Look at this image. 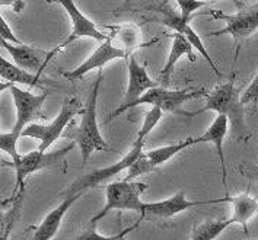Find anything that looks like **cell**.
<instances>
[{"label": "cell", "instance_id": "10", "mask_svg": "<svg viewBox=\"0 0 258 240\" xmlns=\"http://www.w3.org/2000/svg\"><path fill=\"white\" fill-rule=\"evenodd\" d=\"M57 3L68 12L69 18H70V22H72V31H70V35H69L66 40L63 41L57 48H54L51 53H48L50 54V60L58 51L64 50L72 42L81 40V38H92V40L98 41V42L107 41L108 37L105 34H102L91 19H88L85 15L82 14L75 2H72V0H61V2H57Z\"/></svg>", "mask_w": 258, "mask_h": 240}, {"label": "cell", "instance_id": "24", "mask_svg": "<svg viewBox=\"0 0 258 240\" xmlns=\"http://www.w3.org/2000/svg\"><path fill=\"white\" fill-rule=\"evenodd\" d=\"M19 137L21 135L12 133V131L11 133L0 134V150L8 153L12 157L14 166L15 163H18L19 159H21V154L18 151V140H19Z\"/></svg>", "mask_w": 258, "mask_h": 240}, {"label": "cell", "instance_id": "20", "mask_svg": "<svg viewBox=\"0 0 258 240\" xmlns=\"http://www.w3.org/2000/svg\"><path fill=\"white\" fill-rule=\"evenodd\" d=\"M192 47L188 41L185 40L182 35L179 34H174L172 37V45H171V51H169V55H168V61L166 64L163 66L162 71H161V76H159V82L162 86L161 88H165L168 89V85H169V80H171V76L174 73V68L177 66L178 60L182 57V55H188L191 61L196 60L194 54H192Z\"/></svg>", "mask_w": 258, "mask_h": 240}, {"label": "cell", "instance_id": "7", "mask_svg": "<svg viewBox=\"0 0 258 240\" xmlns=\"http://www.w3.org/2000/svg\"><path fill=\"white\" fill-rule=\"evenodd\" d=\"M9 89H11L15 108H16V121H15L12 133L21 135V133L29 124H34L38 120H47L45 112H44V105H45V99L48 98V95H51V91L42 92L41 95H34L29 91H24L15 85H11Z\"/></svg>", "mask_w": 258, "mask_h": 240}, {"label": "cell", "instance_id": "11", "mask_svg": "<svg viewBox=\"0 0 258 240\" xmlns=\"http://www.w3.org/2000/svg\"><path fill=\"white\" fill-rule=\"evenodd\" d=\"M194 144V138H187L184 141H179L177 144H169V146L159 147L155 150H150L146 153H142L137 160L133 163V166L127 171L125 181H135L137 176L153 172L156 168H159L161 165L166 163L168 160H171L174 156H177L178 153L184 151L185 148H188Z\"/></svg>", "mask_w": 258, "mask_h": 240}, {"label": "cell", "instance_id": "4", "mask_svg": "<svg viewBox=\"0 0 258 240\" xmlns=\"http://www.w3.org/2000/svg\"><path fill=\"white\" fill-rule=\"evenodd\" d=\"M83 105L78 98H66L63 102V108L60 114L51 121L48 125H41V124H29L27 128L21 133V137H31L40 140V151H47L48 147L53 146L55 140L63 134L72 120L78 115L83 114Z\"/></svg>", "mask_w": 258, "mask_h": 240}, {"label": "cell", "instance_id": "26", "mask_svg": "<svg viewBox=\"0 0 258 240\" xmlns=\"http://www.w3.org/2000/svg\"><path fill=\"white\" fill-rule=\"evenodd\" d=\"M178 8H179V12H181V16L184 19H191L194 12L200 8L206 6L207 3L206 2H194V0H178L177 2Z\"/></svg>", "mask_w": 258, "mask_h": 240}, {"label": "cell", "instance_id": "15", "mask_svg": "<svg viewBox=\"0 0 258 240\" xmlns=\"http://www.w3.org/2000/svg\"><path fill=\"white\" fill-rule=\"evenodd\" d=\"M0 45L9 53V55L14 58V63L22 70H27L32 74L41 76L42 70L50 61V54L45 51H41L37 48L28 47L25 44L15 45L6 41H0Z\"/></svg>", "mask_w": 258, "mask_h": 240}, {"label": "cell", "instance_id": "13", "mask_svg": "<svg viewBox=\"0 0 258 240\" xmlns=\"http://www.w3.org/2000/svg\"><path fill=\"white\" fill-rule=\"evenodd\" d=\"M159 11H161V14L165 16L162 24H165L166 27L172 28V29L175 31V34L182 35L185 40L188 41L191 44V47L196 48V50L200 53V55H203V58L212 66L213 71L218 74V77H220L222 74H220V71H219L218 66L215 64V61H213V58L210 57V54L207 53V50H206V47H204L203 41L200 38V35L190 27L191 19H184L181 15L175 14V11H174L171 6H168V5H162V8H161Z\"/></svg>", "mask_w": 258, "mask_h": 240}, {"label": "cell", "instance_id": "21", "mask_svg": "<svg viewBox=\"0 0 258 240\" xmlns=\"http://www.w3.org/2000/svg\"><path fill=\"white\" fill-rule=\"evenodd\" d=\"M223 201H229L232 204V220L238 224L244 227L245 233H246V224L248 221L254 217V214L258 213V200L254 197H251L248 192H242L239 195L235 197H226V198H220L218 202Z\"/></svg>", "mask_w": 258, "mask_h": 240}, {"label": "cell", "instance_id": "30", "mask_svg": "<svg viewBox=\"0 0 258 240\" xmlns=\"http://www.w3.org/2000/svg\"><path fill=\"white\" fill-rule=\"evenodd\" d=\"M239 172L244 175L245 178L254 181L258 184V166H254V165H248V163H244L239 166Z\"/></svg>", "mask_w": 258, "mask_h": 240}, {"label": "cell", "instance_id": "23", "mask_svg": "<svg viewBox=\"0 0 258 240\" xmlns=\"http://www.w3.org/2000/svg\"><path fill=\"white\" fill-rule=\"evenodd\" d=\"M162 115H163V111L161 109V108H156V107L150 108V111L146 114V117H145L143 125H142L140 131H139V134H137L136 140H142V141H145V140H146V137L152 133V130L158 125V122L161 121Z\"/></svg>", "mask_w": 258, "mask_h": 240}, {"label": "cell", "instance_id": "9", "mask_svg": "<svg viewBox=\"0 0 258 240\" xmlns=\"http://www.w3.org/2000/svg\"><path fill=\"white\" fill-rule=\"evenodd\" d=\"M206 91L200 89V91H169L161 86H156L153 89L148 91L142 98H139L135 104L128 105L125 108L139 107V105H152V107L161 108L162 111H169V112H181L179 108L182 107L187 101L191 99H199V98H207Z\"/></svg>", "mask_w": 258, "mask_h": 240}, {"label": "cell", "instance_id": "14", "mask_svg": "<svg viewBox=\"0 0 258 240\" xmlns=\"http://www.w3.org/2000/svg\"><path fill=\"white\" fill-rule=\"evenodd\" d=\"M124 57H125V51L118 47H114L111 42V38L108 37L107 41L101 42V45L82 63L81 66H78L75 70L64 71L63 76L69 80H78L83 77L86 73L96 70V68L101 70L102 67L107 66L109 61L117 60V58H124Z\"/></svg>", "mask_w": 258, "mask_h": 240}, {"label": "cell", "instance_id": "6", "mask_svg": "<svg viewBox=\"0 0 258 240\" xmlns=\"http://www.w3.org/2000/svg\"><path fill=\"white\" fill-rule=\"evenodd\" d=\"M75 147V143L63 147L60 150L54 151H31L27 154H21V159L18 163H15L14 169L16 174V191L14 192V197H22L24 187H25V181L29 175L35 174L38 171L47 169V168H53L57 166L58 163H61L64 156L69 151H72Z\"/></svg>", "mask_w": 258, "mask_h": 240}, {"label": "cell", "instance_id": "3", "mask_svg": "<svg viewBox=\"0 0 258 240\" xmlns=\"http://www.w3.org/2000/svg\"><path fill=\"white\" fill-rule=\"evenodd\" d=\"M149 185L137 181H117L111 182L105 187V205L99 213L94 215L89 221L91 227H94L104 218L109 211H136L142 215L145 214V202L142 201V195L148 191Z\"/></svg>", "mask_w": 258, "mask_h": 240}, {"label": "cell", "instance_id": "2", "mask_svg": "<svg viewBox=\"0 0 258 240\" xmlns=\"http://www.w3.org/2000/svg\"><path fill=\"white\" fill-rule=\"evenodd\" d=\"M101 82H102V70H99L95 83L92 85L86 107L82 114L81 125L75 134V140H76V144L81 148L83 163L88 162L94 151H109L111 150L99 131V125H98V120H96V105H98Z\"/></svg>", "mask_w": 258, "mask_h": 240}, {"label": "cell", "instance_id": "25", "mask_svg": "<svg viewBox=\"0 0 258 240\" xmlns=\"http://www.w3.org/2000/svg\"><path fill=\"white\" fill-rule=\"evenodd\" d=\"M18 210H19V205H16V208L9 213H3L0 210V240H6V237L9 236V231L15 223V214L18 213Z\"/></svg>", "mask_w": 258, "mask_h": 240}, {"label": "cell", "instance_id": "32", "mask_svg": "<svg viewBox=\"0 0 258 240\" xmlns=\"http://www.w3.org/2000/svg\"><path fill=\"white\" fill-rule=\"evenodd\" d=\"M5 168H14V162L0 157V169H5Z\"/></svg>", "mask_w": 258, "mask_h": 240}, {"label": "cell", "instance_id": "8", "mask_svg": "<svg viewBox=\"0 0 258 240\" xmlns=\"http://www.w3.org/2000/svg\"><path fill=\"white\" fill-rule=\"evenodd\" d=\"M143 146H145V141L136 140L133 147H132V150L120 162H117V163H114L111 166H107V168L98 169V171L92 172V174L85 175V176L79 178L76 182H73L69 187L68 195L83 194L88 189H92V188L99 187L101 184H105L107 181L112 179L114 176L120 175L124 171H128L133 166V163L137 160V157L143 153Z\"/></svg>", "mask_w": 258, "mask_h": 240}, {"label": "cell", "instance_id": "12", "mask_svg": "<svg viewBox=\"0 0 258 240\" xmlns=\"http://www.w3.org/2000/svg\"><path fill=\"white\" fill-rule=\"evenodd\" d=\"M156 86H158V83L150 79L146 68L142 64H139L136 57L132 55L130 61H128V85H127V91L124 95V104L109 115V118L105 121V124H108L114 118H117L120 114L125 111V108L128 105L135 104L139 98H142L148 91L156 88Z\"/></svg>", "mask_w": 258, "mask_h": 240}, {"label": "cell", "instance_id": "19", "mask_svg": "<svg viewBox=\"0 0 258 240\" xmlns=\"http://www.w3.org/2000/svg\"><path fill=\"white\" fill-rule=\"evenodd\" d=\"M228 131H229L228 118L223 115H218L212 122V125L202 135L194 138V144H202V143H213L215 144L216 150H218L219 159H220V165H222V171H223V184L225 185H226V165H225V154H223V141H225Z\"/></svg>", "mask_w": 258, "mask_h": 240}, {"label": "cell", "instance_id": "5", "mask_svg": "<svg viewBox=\"0 0 258 240\" xmlns=\"http://www.w3.org/2000/svg\"><path fill=\"white\" fill-rule=\"evenodd\" d=\"M239 8L238 12L233 15H225L220 11H209L216 19H222L226 22V27L210 32L209 35L219 37V35H231L235 41H242L251 37L258 29V3L246 5V3H236Z\"/></svg>", "mask_w": 258, "mask_h": 240}, {"label": "cell", "instance_id": "16", "mask_svg": "<svg viewBox=\"0 0 258 240\" xmlns=\"http://www.w3.org/2000/svg\"><path fill=\"white\" fill-rule=\"evenodd\" d=\"M0 77L8 80L9 85L21 83V85H27L29 88H37L42 92H50V91L53 92L51 88H55L54 80H48L38 74H32L27 70H22L21 67L6 60L2 54H0Z\"/></svg>", "mask_w": 258, "mask_h": 240}, {"label": "cell", "instance_id": "33", "mask_svg": "<svg viewBox=\"0 0 258 240\" xmlns=\"http://www.w3.org/2000/svg\"><path fill=\"white\" fill-rule=\"evenodd\" d=\"M137 224H139V223H137ZM137 224H136V226L128 227V228H125V230H124V231H122V233H121V236H120V239H118V240H124V237H125V234H127V233H128V231H132V230H133V228H136Z\"/></svg>", "mask_w": 258, "mask_h": 240}, {"label": "cell", "instance_id": "18", "mask_svg": "<svg viewBox=\"0 0 258 240\" xmlns=\"http://www.w3.org/2000/svg\"><path fill=\"white\" fill-rule=\"evenodd\" d=\"M203 204H216V201H204V202H191L185 198L184 192H178L174 197L156 202H145V214H152L156 217L169 218L179 213H184L185 210L203 205Z\"/></svg>", "mask_w": 258, "mask_h": 240}, {"label": "cell", "instance_id": "29", "mask_svg": "<svg viewBox=\"0 0 258 240\" xmlns=\"http://www.w3.org/2000/svg\"><path fill=\"white\" fill-rule=\"evenodd\" d=\"M121 233H118V234H115V236H102V234H99V233L96 231L94 227H91L89 230H86V231H83L82 234H79L75 240H118L120 239V236H121Z\"/></svg>", "mask_w": 258, "mask_h": 240}, {"label": "cell", "instance_id": "28", "mask_svg": "<svg viewBox=\"0 0 258 240\" xmlns=\"http://www.w3.org/2000/svg\"><path fill=\"white\" fill-rule=\"evenodd\" d=\"M0 41H6V42L15 44V45H21L22 44V41L15 35L14 31L9 28L8 22L5 21V18L2 15H0Z\"/></svg>", "mask_w": 258, "mask_h": 240}, {"label": "cell", "instance_id": "1", "mask_svg": "<svg viewBox=\"0 0 258 240\" xmlns=\"http://www.w3.org/2000/svg\"><path fill=\"white\" fill-rule=\"evenodd\" d=\"M244 109L245 107L241 102V94L235 88V77H232L229 82L219 85L207 95V101L202 109L196 112L181 111L179 114L187 115V117H196L206 111H215L218 112V115H223L228 118L233 130V137L239 140H248L251 137V133L245 122Z\"/></svg>", "mask_w": 258, "mask_h": 240}, {"label": "cell", "instance_id": "27", "mask_svg": "<svg viewBox=\"0 0 258 240\" xmlns=\"http://www.w3.org/2000/svg\"><path fill=\"white\" fill-rule=\"evenodd\" d=\"M241 102L244 107L258 104V74L252 79L251 85L241 94Z\"/></svg>", "mask_w": 258, "mask_h": 240}, {"label": "cell", "instance_id": "22", "mask_svg": "<svg viewBox=\"0 0 258 240\" xmlns=\"http://www.w3.org/2000/svg\"><path fill=\"white\" fill-rule=\"evenodd\" d=\"M235 221L232 218L228 220H207L200 226L196 227L191 240H215Z\"/></svg>", "mask_w": 258, "mask_h": 240}, {"label": "cell", "instance_id": "17", "mask_svg": "<svg viewBox=\"0 0 258 240\" xmlns=\"http://www.w3.org/2000/svg\"><path fill=\"white\" fill-rule=\"evenodd\" d=\"M83 194H73V195H68L64 200L61 201L53 211L45 215V218L41 221V224L37 227L34 236L31 240H51L57 234L58 228L63 223V218L68 213L69 210L72 208V205L76 201L81 198Z\"/></svg>", "mask_w": 258, "mask_h": 240}, {"label": "cell", "instance_id": "31", "mask_svg": "<svg viewBox=\"0 0 258 240\" xmlns=\"http://www.w3.org/2000/svg\"><path fill=\"white\" fill-rule=\"evenodd\" d=\"M18 198H21V197H14V195H12L11 198H3V197H0V210H2V208H5V207H8L9 204L15 202Z\"/></svg>", "mask_w": 258, "mask_h": 240}]
</instances>
